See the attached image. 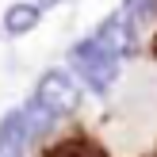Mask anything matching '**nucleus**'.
I'll return each instance as SVG.
<instances>
[{
    "instance_id": "obj_1",
    "label": "nucleus",
    "mask_w": 157,
    "mask_h": 157,
    "mask_svg": "<svg viewBox=\"0 0 157 157\" xmlns=\"http://www.w3.org/2000/svg\"><path fill=\"white\" fill-rule=\"evenodd\" d=\"M119 61H123V58L111 54L96 35L81 38V42L69 50V65L77 69V77H81L96 96H107V88H111L115 77H119Z\"/></svg>"
},
{
    "instance_id": "obj_6",
    "label": "nucleus",
    "mask_w": 157,
    "mask_h": 157,
    "mask_svg": "<svg viewBox=\"0 0 157 157\" xmlns=\"http://www.w3.org/2000/svg\"><path fill=\"white\" fill-rule=\"evenodd\" d=\"M42 157H107V153L100 150L96 142H88V138H61V142H54Z\"/></svg>"
},
{
    "instance_id": "obj_5",
    "label": "nucleus",
    "mask_w": 157,
    "mask_h": 157,
    "mask_svg": "<svg viewBox=\"0 0 157 157\" xmlns=\"http://www.w3.org/2000/svg\"><path fill=\"white\" fill-rule=\"evenodd\" d=\"M38 19H42V8L38 4H12L4 12V31L12 38H19V35H27V31H35Z\"/></svg>"
},
{
    "instance_id": "obj_2",
    "label": "nucleus",
    "mask_w": 157,
    "mask_h": 157,
    "mask_svg": "<svg viewBox=\"0 0 157 157\" xmlns=\"http://www.w3.org/2000/svg\"><path fill=\"white\" fill-rule=\"evenodd\" d=\"M31 104H35L50 123H58V119H65L69 111H77L81 92H77V84H73V77H69V69H50V73L35 84Z\"/></svg>"
},
{
    "instance_id": "obj_3",
    "label": "nucleus",
    "mask_w": 157,
    "mask_h": 157,
    "mask_svg": "<svg viewBox=\"0 0 157 157\" xmlns=\"http://www.w3.org/2000/svg\"><path fill=\"white\" fill-rule=\"evenodd\" d=\"M92 35H96L111 54H119V58L134 54V46H138L134 42V38H138V15H134V8L127 4V8H119V12H111Z\"/></svg>"
},
{
    "instance_id": "obj_7",
    "label": "nucleus",
    "mask_w": 157,
    "mask_h": 157,
    "mask_svg": "<svg viewBox=\"0 0 157 157\" xmlns=\"http://www.w3.org/2000/svg\"><path fill=\"white\" fill-rule=\"evenodd\" d=\"M142 4H157V0H142Z\"/></svg>"
},
{
    "instance_id": "obj_4",
    "label": "nucleus",
    "mask_w": 157,
    "mask_h": 157,
    "mask_svg": "<svg viewBox=\"0 0 157 157\" xmlns=\"http://www.w3.org/2000/svg\"><path fill=\"white\" fill-rule=\"evenodd\" d=\"M27 146H31V127H27L23 107H15L0 123V157H23Z\"/></svg>"
}]
</instances>
